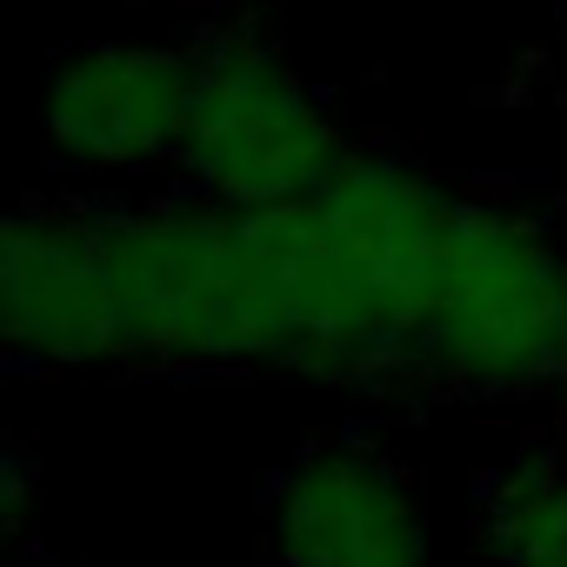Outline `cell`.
<instances>
[{
  "mask_svg": "<svg viewBox=\"0 0 567 567\" xmlns=\"http://www.w3.org/2000/svg\"><path fill=\"white\" fill-rule=\"evenodd\" d=\"M414 361L467 388H540L567 374L560 247L507 207L447 200L421 280Z\"/></svg>",
  "mask_w": 567,
  "mask_h": 567,
  "instance_id": "6da1fadb",
  "label": "cell"
},
{
  "mask_svg": "<svg viewBox=\"0 0 567 567\" xmlns=\"http://www.w3.org/2000/svg\"><path fill=\"white\" fill-rule=\"evenodd\" d=\"M348 141L321 94L267 41H220L200 54L181 174L220 207H288L348 167Z\"/></svg>",
  "mask_w": 567,
  "mask_h": 567,
  "instance_id": "7a4b0ae2",
  "label": "cell"
},
{
  "mask_svg": "<svg viewBox=\"0 0 567 567\" xmlns=\"http://www.w3.org/2000/svg\"><path fill=\"white\" fill-rule=\"evenodd\" d=\"M200 54L161 41H81L48 68L41 141L74 174L181 167Z\"/></svg>",
  "mask_w": 567,
  "mask_h": 567,
  "instance_id": "3957f363",
  "label": "cell"
},
{
  "mask_svg": "<svg viewBox=\"0 0 567 567\" xmlns=\"http://www.w3.org/2000/svg\"><path fill=\"white\" fill-rule=\"evenodd\" d=\"M280 567H427V514L368 447H308L267 494Z\"/></svg>",
  "mask_w": 567,
  "mask_h": 567,
  "instance_id": "277c9868",
  "label": "cell"
},
{
  "mask_svg": "<svg viewBox=\"0 0 567 567\" xmlns=\"http://www.w3.org/2000/svg\"><path fill=\"white\" fill-rule=\"evenodd\" d=\"M474 527L494 567H567V467L547 454L494 467L474 501Z\"/></svg>",
  "mask_w": 567,
  "mask_h": 567,
  "instance_id": "5b68a950",
  "label": "cell"
}]
</instances>
